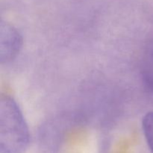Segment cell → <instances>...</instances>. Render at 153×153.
Wrapping results in <instances>:
<instances>
[{
    "instance_id": "1",
    "label": "cell",
    "mask_w": 153,
    "mask_h": 153,
    "mask_svg": "<svg viewBox=\"0 0 153 153\" xmlns=\"http://www.w3.org/2000/svg\"><path fill=\"white\" fill-rule=\"evenodd\" d=\"M30 134L17 103L8 95L0 98V153H25Z\"/></svg>"
},
{
    "instance_id": "2",
    "label": "cell",
    "mask_w": 153,
    "mask_h": 153,
    "mask_svg": "<svg viewBox=\"0 0 153 153\" xmlns=\"http://www.w3.org/2000/svg\"><path fill=\"white\" fill-rule=\"evenodd\" d=\"M22 37L17 29L6 22L1 21L0 26V61L8 64L14 60L20 52Z\"/></svg>"
},
{
    "instance_id": "3",
    "label": "cell",
    "mask_w": 153,
    "mask_h": 153,
    "mask_svg": "<svg viewBox=\"0 0 153 153\" xmlns=\"http://www.w3.org/2000/svg\"><path fill=\"white\" fill-rule=\"evenodd\" d=\"M141 72L145 85L153 93V43L148 48L143 57Z\"/></svg>"
},
{
    "instance_id": "4",
    "label": "cell",
    "mask_w": 153,
    "mask_h": 153,
    "mask_svg": "<svg viewBox=\"0 0 153 153\" xmlns=\"http://www.w3.org/2000/svg\"><path fill=\"white\" fill-rule=\"evenodd\" d=\"M142 128L148 147L153 153V111L148 112L143 117Z\"/></svg>"
}]
</instances>
